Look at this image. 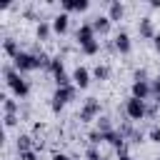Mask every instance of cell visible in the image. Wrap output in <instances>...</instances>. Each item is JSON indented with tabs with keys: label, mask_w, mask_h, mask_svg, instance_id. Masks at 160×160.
Here are the masks:
<instances>
[{
	"label": "cell",
	"mask_w": 160,
	"mask_h": 160,
	"mask_svg": "<svg viewBox=\"0 0 160 160\" xmlns=\"http://www.w3.org/2000/svg\"><path fill=\"white\" fill-rule=\"evenodd\" d=\"M2 78H5V85H8V90L12 92V98L25 100V98L30 95V82L15 70V65H2Z\"/></svg>",
	"instance_id": "cell-1"
},
{
	"label": "cell",
	"mask_w": 160,
	"mask_h": 160,
	"mask_svg": "<svg viewBox=\"0 0 160 160\" xmlns=\"http://www.w3.org/2000/svg\"><path fill=\"white\" fill-rule=\"evenodd\" d=\"M75 95H78V88L75 85H65V88H55V92H52V98H50V110L58 115V112H62V108L68 105V102H72L75 100Z\"/></svg>",
	"instance_id": "cell-2"
},
{
	"label": "cell",
	"mask_w": 160,
	"mask_h": 160,
	"mask_svg": "<svg viewBox=\"0 0 160 160\" xmlns=\"http://www.w3.org/2000/svg\"><path fill=\"white\" fill-rule=\"evenodd\" d=\"M122 112H125V118L132 120V122L145 120V118H148V100H138V98L130 95V98L125 100V105H122Z\"/></svg>",
	"instance_id": "cell-3"
},
{
	"label": "cell",
	"mask_w": 160,
	"mask_h": 160,
	"mask_svg": "<svg viewBox=\"0 0 160 160\" xmlns=\"http://www.w3.org/2000/svg\"><path fill=\"white\" fill-rule=\"evenodd\" d=\"M102 115V105H100V100L98 98H88L85 102H82V108H80V122H92V120H98Z\"/></svg>",
	"instance_id": "cell-4"
},
{
	"label": "cell",
	"mask_w": 160,
	"mask_h": 160,
	"mask_svg": "<svg viewBox=\"0 0 160 160\" xmlns=\"http://www.w3.org/2000/svg\"><path fill=\"white\" fill-rule=\"evenodd\" d=\"M12 65H15V70L22 75V72H32V70H38V62H35V52H30V50H22L15 60H12Z\"/></svg>",
	"instance_id": "cell-5"
},
{
	"label": "cell",
	"mask_w": 160,
	"mask_h": 160,
	"mask_svg": "<svg viewBox=\"0 0 160 160\" xmlns=\"http://www.w3.org/2000/svg\"><path fill=\"white\" fill-rule=\"evenodd\" d=\"M70 78H72V85H75L78 90H85V88L90 85V80H92V70H88L85 65H78V68L70 72Z\"/></svg>",
	"instance_id": "cell-6"
},
{
	"label": "cell",
	"mask_w": 160,
	"mask_h": 160,
	"mask_svg": "<svg viewBox=\"0 0 160 160\" xmlns=\"http://www.w3.org/2000/svg\"><path fill=\"white\" fill-rule=\"evenodd\" d=\"M112 45H115V52H120V55H130V50H132L130 32H128V30H118L115 38H112Z\"/></svg>",
	"instance_id": "cell-7"
},
{
	"label": "cell",
	"mask_w": 160,
	"mask_h": 160,
	"mask_svg": "<svg viewBox=\"0 0 160 160\" xmlns=\"http://www.w3.org/2000/svg\"><path fill=\"white\" fill-rule=\"evenodd\" d=\"M138 32H140V38H142V40H152V38L158 35L152 15H142V18L138 20Z\"/></svg>",
	"instance_id": "cell-8"
},
{
	"label": "cell",
	"mask_w": 160,
	"mask_h": 160,
	"mask_svg": "<svg viewBox=\"0 0 160 160\" xmlns=\"http://www.w3.org/2000/svg\"><path fill=\"white\" fill-rule=\"evenodd\" d=\"M92 40H98L92 25H90V22H80V28L75 30V42L82 48V45H88V42H92Z\"/></svg>",
	"instance_id": "cell-9"
},
{
	"label": "cell",
	"mask_w": 160,
	"mask_h": 160,
	"mask_svg": "<svg viewBox=\"0 0 160 160\" xmlns=\"http://www.w3.org/2000/svg\"><path fill=\"white\" fill-rule=\"evenodd\" d=\"M130 95L138 98V100H148V98H152L150 80H132V85H130Z\"/></svg>",
	"instance_id": "cell-10"
},
{
	"label": "cell",
	"mask_w": 160,
	"mask_h": 160,
	"mask_svg": "<svg viewBox=\"0 0 160 160\" xmlns=\"http://www.w3.org/2000/svg\"><path fill=\"white\" fill-rule=\"evenodd\" d=\"M105 142L115 150V152H120V150H125L128 148V140H125V135L115 128V130H110V132H105Z\"/></svg>",
	"instance_id": "cell-11"
},
{
	"label": "cell",
	"mask_w": 160,
	"mask_h": 160,
	"mask_svg": "<svg viewBox=\"0 0 160 160\" xmlns=\"http://www.w3.org/2000/svg\"><path fill=\"white\" fill-rule=\"evenodd\" d=\"M60 8L62 12H85L90 8V0H60Z\"/></svg>",
	"instance_id": "cell-12"
},
{
	"label": "cell",
	"mask_w": 160,
	"mask_h": 160,
	"mask_svg": "<svg viewBox=\"0 0 160 160\" xmlns=\"http://www.w3.org/2000/svg\"><path fill=\"white\" fill-rule=\"evenodd\" d=\"M50 22H52V32H55V35H65L68 28H70V15H68V12H58Z\"/></svg>",
	"instance_id": "cell-13"
},
{
	"label": "cell",
	"mask_w": 160,
	"mask_h": 160,
	"mask_svg": "<svg viewBox=\"0 0 160 160\" xmlns=\"http://www.w3.org/2000/svg\"><path fill=\"white\" fill-rule=\"evenodd\" d=\"M90 25H92L95 35H108V32H110V28H112V22H110V18H108V15H95V18L90 20Z\"/></svg>",
	"instance_id": "cell-14"
},
{
	"label": "cell",
	"mask_w": 160,
	"mask_h": 160,
	"mask_svg": "<svg viewBox=\"0 0 160 160\" xmlns=\"http://www.w3.org/2000/svg\"><path fill=\"white\" fill-rule=\"evenodd\" d=\"M108 18H110V22H120L125 18V5L120 0H110L108 2Z\"/></svg>",
	"instance_id": "cell-15"
},
{
	"label": "cell",
	"mask_w": 160,
	"mask_h": 160,
	"mask_svg": "<svg viewBox=\"0 0 160 160\" xmlns=\"http://www.w3.org/2000/svg\"><path fill=\"white\" fill-rule=\"evenodd\" d=\"M15 148H18V155H20V152H25V150H35V148H38V142L32 140V135L22 132V135H18V138H15Z\"/></svg>",
	"instance_id": "cell-16"
},
{
	"label": "cell",
	"mask_w": 160,
	"mask_h": 160,
	"mask_svg": "<svg viewBox=\"0 0 160 160\" xmlns=\"http://www.w3.org/2000/svg\"><path fill=\"white\" fill-rule=\"evenodd\" d=\"M2 52H5L10 60H15L22 50H20V42H18L15 38H5V40H2Z\"/></svg>",
	"instance_id": "cell-17"
},
{
	"label": "cell",
	"mask_w": 160,
	"mask_h": 160,
	"mask_svg": "<svg viewBox=\"0 0 160 160\" xmlns=\"http://www.w3.org/2000/svg\"><path fill=\"white\" fill-rule=\"evenodd\" d=\"M50 35H52V22H50V20H38V25H35V38H38V40H50Z\"/></svg>",
	"instance_id": "cell-18"
},
{
	"label": "cell",
	"mask_w": 160,
	"mask_h": 160,
	"mask_svg": "<svg viewBox=\"0 0 160 160\" xmlns=\"http://www.w3.org/2000/svg\"><path fill=\"white\" fill-rule=\"evenodd\" d=\"M18 112H20V102L15 98L5 95L2 98V115H18Z\"/></svg>",
	"instance_id": "cell-19"
},
{
	"label": "cell",
	"mask_w": 160,
	"mask_h": 160,
	"mask_svg": "<svg viewBox=\"0 0 160 160\" xmlns=\"http://www.w3.org/2000/svg\"><path fill=\"white\" fill-rule=\"evenodd\" d=\"M52 78H58V75H65V60H62V55H52V62H50V70H48Z\"/></svg>",
	"instance_id": "cell-20"
},
{
	"label": "cell",
	"mask_w": 160,
	"mask_h": 160,
	"mask_svg": "<svg viewBox=\"0 0 160 160\" xmlns=\"http://www.w3.org/2000/svg\"><path fill=\"white\" fill-rule=\"evenodd\" d=\"M92 78L100 80V82L110 80V65H108V62H98V65L92 68Z\"/></svg>",
	"instance_id": "cell-21"
},
{
	"label": "cell",
	"mask_w": 160,
	"mask_h": 160,
	"mask_svg": "<svg viewBox=\"0 0 160 160\" xmlns=\"http://www.w3.org/2000/svg\"><path fill=\"white\" fill-rule=\"evenodd\" d=\"M95 130H100V132L105 135V132H110V130H115V125H112V120H110L108 115H100V118L95 120Z\"/></svg>",
	"instance_id": "cell-22"
},
{
	"label": "cell",
	"mask_w": 160,
	"mask_h": 160,
	"mask_svg": "<svg viewBox=\"0 0 160 160\" xmlns=\"http://www.w3.org/2000/svg\"><path fill=\"white\" fill-rule=\"evenodd\" d=\"M80 52H82V55H88V58L98 55V52H100V40H92V42L82 45V48H80Z\"/></svg>",
	"instance_id": "cell-23"
},
{
	"label": "cell",
	"mask_w": 160,
	"mask_h": 160,
	"mask_svg": "<svg viewBox=\"0 0 160 160\" xmlns=\"http://www.w3.org/2000/svg\"><path fill=\"white\" fill-rule=\"evenodd\" d=\"M88 142H90L92 148H98V145L105 142V135H102L100 130H90V132H88Z\"/></svg>",
	"instance_id": "cell-24"
},
{
	"label": "cell",
	"mask_w": 160,
	"mask_h": 160,
	"mask_svg": "<svg viewBox=\"0 0 160 160\" xmlns=\"http://www.w3.org/2000/svg\"><path fill=\"white\" fill-rule=\"evenodd\" d=\"M150 90H152V98H155V102H160V75H155V78L150 80Z\"/></svg>",
	"instance_id": "cell-25"
},
{
	"label": "cell",
	"mask_w": 160,
	"mask_h": 160,
	"mask_svg": "<svg viewBox=\"0 0 160 160\" xmlns=\"http://www.w3.org/2000/svg\"><path fill=\"white\" fill-rule=\"evenodd\" d=\"M145 138H148V132H142V130H138V128H135V132L130 135V140H128V142H132V145H140V142H145Z\"/></svg>",
	"instance_id": "cell-26"
},
{
	"label": "cell",
	"mask_w": 160,
	"mask_h": 160,
	"mask_svg": "<svg viewBox=\"0 0 160 160\" xmlns=\"http://www.w3.org/2000/svg\"><path fill=\"white\" fill-rule=\"evenodd\" d=\"M85 160H105V158H102V152H100L98 148H92V145H90V148L85 150Z\"/></svg>",
	"instance_id": "cell-27"
},
{
	"label": "cell",
	"mask_w": 160,
	"mask_h": 160,
	"mask_svg": "<svg viewBox=\"0 0 160 160\" xmlns=\"http://www.w3.org/2000/svg\"><path fill=\"white\" fill-rule=\"evenodd\" d=\"M148 140H150V142H158V145H160V125H152V128L148 130Z\"/></svg>",
	"instance_id": "cell-28"
},
{
	"label": "cell",
	"mask_w": 160,
	"mask_h": 160,
	"mask_svg": "<svg viewBox=\"0 0 160 160\" xmlns=\"http://www.w3.org/2000/svg\"><path fill=\"white\" fill-rule=\"evenodd\" d=\"M18 120H20L18 115H2V125H5L8 130H10V128H15V125H18Z\"/></svg>",
	"instance_id": "cell-29"
},
{
	"label": "cell",
	"mask_w": 160,
	"mask_h": 160,
	"mask_svg": "<svg viewBox=\"0 0 160 160\" xmlns=\"http://www.w3.org/2000/svg\"><path fill=\"white\" fill-rule=\"evenodd\" d=\"M158 110H160V102L152 100V102L148 105V118H158Z\"/></svg>",
	"instance_id": "cell-30"
},
{
	"label": "cell",
	"mask_w": 160,
	"mask_h": 160,
	"mask_svg": "<svg viewBox=\"0 0 160 160\" xmlns=\"http://www.w3.org/2000/svg\"><path fill=\"white\" fill-rule=\"evenodd\" d=\"M132 80H148V70H145V68H138V70L132 72Z\"/></svg>",
	"instance_id": "cell-31"
},
{
	"label": "cell",
	"mask_w": 160,
	"mask_h": 160,
	"mask_svg": "<svg viewBox=\"0 0 160 160\" xmlns=\"http://www.w3.org/2000/svg\"><path fill=\"white\" fill-rule=\"evenodd\" d=\"M20 160H38V150H25V152H20Z\"/></svg>",
	"instance_id": "cell-32"
},
{
	"label": "cell",
	"mask_w": 160,
	"mask_h": 160,
	"mask_svg": "<svg viewBox=\"0 0 160 160\" xmlns=\"http://www.w3.org/2000/svg\"><path fill=\"white\" fill-rule=\"evenodd\" d=\"M50 160H72V158H70L68 152H52V158H50Z\"/></svg>",
	"instance_id": "cell-33"
},
{
	"label": "cell",
	"mask_w": 160,
	"mask_h": 160,
	"mask_svg": "<svg viewBox=\"0 0 160 160\" xmlns=\"http://www.w3.org/2000/svg\"><path fill=\"white\" fill-rule=\"evenodd\" d=\"M118 160H135V158H132V155L128 152V148H125V150H120V152H118Z\"/></svg>",
	"instance_id": "cell-34"
},
{
	"label": "cell",
	"mask_w": 160,
	"mask_h": 160,
	"mask_svg": "<svg viewBox=\"0 0 160 160\" xmlns=\"http://www.w3.org/2000/svg\"><path fill=\"white\" fill-rule=\"evenodd\" d=\"M152 48H155V52H160V32L152 38Z\"/></svg>",
	"instance_id": "cell-35"
},
{
	"label": "cell",
	"mask_w": 160,
	"mask_h": 160,
	"mask_svg": "<svg viewBox=\"0 0 160 160\" xmlns=\"http://www.w3.org/2000/svg\"><path fill=\"white\" fill-rule=\"evenodd\" d=\"M160 8V0H150V10H158Z\"/></svg>",
	"instance_id": "cell-36"
},
{
	"label": "cell",
	"mask_w": 160,
	"mask_h": 160,
	"mask_svg": "<svg viewBox=\"0 0 160 160\" xmlns=\"http://www.w3.org/2000/svg\"><path fill=\"white\" fill-rule=\"evenodd\" d=\"M155 160H160V158H155Z\"/></svg>",
	"instance_id": "cell-37"
}]
</instances>
